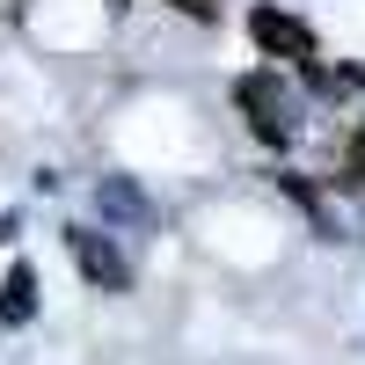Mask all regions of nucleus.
<instances>
[{"instance_id":"nucleus-1","label":"nucleus","mask_w":365,"mask_h":365,"mask_svg":"<svg viewBox=\"0 0 365 365\" xmlns=\"http://www.w3.org/2000/svg\"><path fill=\"white\" fill-rule=\"evenodd\" d=\"M234 103L249 110V132L263 146H285L292 139V96L278 88V73H241L234 81Z\"/></svg>"},{"instance_id":"nucleus-2","label":"nucleus","mask_w":365,"mask_h":365,"mask_svg":"<svg viewBox=\"0 0 365 365\" xmlns=\"http://www.w3.org/2000/svg\"><path fill=\"white\" fill-rule=\"evenodd\" d=\"M249 37H256L270 58H307V66H314V29L299 22V15H285V8H256V15H249Z\"/></svg>"},{"instance_id":"nucleus-3","label":"nucleus","mask_w":365,"mask_h":365,"mask_svg":"<svg viewBox=\"0 0 365 365\" xmlns=\"http://www.w3.org/2000/svg\"><path fill=\"white\" fill-rule=\"evenodd\" d=\"M66 241H73V263H81V278H88V285H103V292H125V285H132V263L117 256L103 234H88V227H66Z\"/></svg>"},{"instance_id":"nucleus-4","label":"nucleus","mask_w":365,"mask_h":365,"mask_svg":"<svg viewBox=\"0 0 365 365\" xmlns=\"http://www.w3.org/2000/svg\"><path fill=\"white\" fill-rule=\"evenodd\" d=\"M96 205H103V220H125V227H161V205L146 197L132 175H103V182H96Z\"/></svg>"},{"instance_id":"nucleus-5","label":"nucleus","mask_w":365,"mask_h":365,"mask_svg":"<svg viewBox=\"0 0 365 365\" xmlns=\"http://www.w3.org/2000/svg\"><path fill=\"white\" fill-rule=\"evenodd\" d=\"M29 314H37V270H29V263H15V270H8V285H0V322H8V329H22Z\"/></svg>"},{"instance_id":"nucleus-6","label":"nucleus","mask_w":365,"mask_h":365,"mask_svg":"<svg viewBox=\"0 0 365 365\" xmlns=\"http://www.w3.org/2000/svg\"><path fill=\"white\" fill-rule=\"evenodd\" d=\"M336 182H344V190H358V182H365V125L351 132V161H344V175H336Z\"/></svg>"},{"instance_id":"nucleus-7","label":"nucleus","mask_w":365,"mask_h":365,"mask_svg":"<svg viewBox=\"0 0 365 365\" xmlns=\"http://www.w3.org/2000/svg\"><path fill=\"white\" fill-rule=\"evenodd\" d=\"M175 8H182V15H197V22H212V15H220V0H175Z\"/></svg>"},{"instance_id":"nucleus-8","label":"nucleus","mask_w":365,"mask_h":365,"mask_svg":"<svg viewBox=\"0 0 365 365\" xmlns=\"http://www.w3.org/2000/svg\"><path fill=\"white\" fill-rule=\"evenodd\" d=\"M344 81H351V88H365V66H344Z\"/></svg>"},{"instance_id":"nucleus-9","label":"nucleus","mask_w":365,"mask_h":365,"mask_svg":"<svg viewBox=\"0 0 365 365\" xmlns=\"http://www.w3.org/2000/svg\"><path fill=\"white\" fill-rule=\"evenodd\" d=\"M8 234H15V220H0V241H8Z\"/></svg>"}]
</instances>
